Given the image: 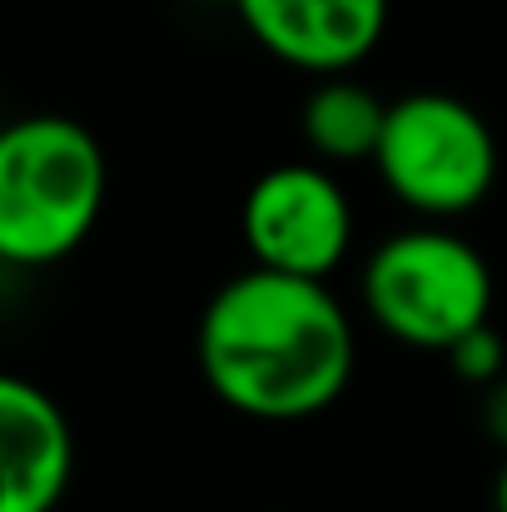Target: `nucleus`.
<instances>
[{
    "label": "nucleus",
    "mask_w": 507,
    "mask_h": 512,
    "mask_svg": "<svg viewBox=\"0 0 507 512\" xmlns=\"http://www.w3.org/2000/svg\"><path fill=\"white\" fill-rule=\"evenodd\" d=\"M75 443L60 403L30 378H0V512H55Z\"/></svg>",
    "instance_id": "obj_7"
},
{
    "label": "nucleus",
    "mask_w": 507,
    "mask_h": 512,
    "mask_svg": "<svg viewBox=\"0 0 507 512\" xmlns=\"http://www.w3.org/2000/svg\"><path fill=\"white\" fill-rule=\"evenodd\" d=\"M448 363H453V373H458L463 383L493 388V383L507 378V343L493 324H483V329H473L463 343L448 348Z\"/></svg>",
    "instance_id": "obj_9"
},
{
    "label": "nucleus",
    "mask_w": 507,
    "mask_h": 512,
    "mask_svg": "<svg viewBox=\"0 0 507 512\" xmlns=\"http://www.w3.org/2000/svg\"><path fill=\"white\" fill-rule=\"evenodd\" d=\"M483 428H488V438L498 448H507V378L483 388Z\"/></svg>",
    "instance_id": "obj_10"
},
{
    "label": "nucleus",
    "mask_w": 507,
    "mask_h": 512,
    "mask_svg": "<svg viewBox=\"0 0 507 512\" xmlns=\"http://www.w3.org/2000/svg\"><path fill=\"white\" fill-rule=\"evenodd\" d=\"M105 204V155L80 120L25 115L0 135V259L55 264L75 254Z\"/></svg>",
    "instance_id": "obj_2"
},
{
    "label": "nucleus",
    "mask_w": 507,
    "mask_h": 512,
    "mask_svg": "<svg viewBox=\"0 0 507 512\" xmlns=\"http://www.w3.org/2000/svg\"><path fill=\"white\" fill-rule=\"evenodd\" d=\"M239 229L254 269L324 284L353 244V204L329 170L289 160L264 170L239 209Z\"/></svg>",
    "instance_id": "obj_5"
},
{
    "label": "nucleus",
    "mask_w": 507,
    "mask_h": 512,
    "mask_svg": "<svg viewBox=\"0 0 507 512\" xmlns=\"http://www.w3.org/2000/svg\"><path fill=\"white\" fill-rule=\"evenodd\" d=\"M304 140L319 160L329 165H358L373 160L383 145V125H388V105L353 75L319 80L304 100Z\"/></svg>",
    "instance_id": "obj_8"
},
{
    "label": "nucleus",
    "mask_w": 507,
    "mask_h": 512,
    "mask_svg": "<svg viewBox=\"0 0 507 512\" xmlns=\"http://www.w3.org/2000/svg\"><path fill=\"white\" fill-rule=\"evenodd\" d=\"M498 512H507V458H503V473H498V493H493Z\"/></svg>",
    "instance_id": "obj_11"
},
{
    "label": "nucleus",
    "mask_w": 507,
    "mask_h": 512,
    "mask_svg": "<svg viewBox=\"0 0 507 512\" xmlns=\"http://www.w3.org/2000/svg\"><path fill=\"white\" fill-rule=\"evenodd\" d=\"M353 324L329 284L244 269L199 314V368L244 418L304 423L353 378Z\"/></svg>",
    "instance_id": "obj_1"
},
{
    "label": "nucleus",
    "mask_w": 507,
    "mask_h": 512,
    "mask_svg": "<svg viewBox=\"0 0 507 512\" xmlns=\"http://www.w3.org/2000/svg\"><path fill=\"white\" fill-rule=\"evenodd\" d=\"M249 35L284 65L319 80L348 75L373 55L388 25V0H234Z\"/></svg>",
    "instance_id": "obj_6"
},
{
    "label": "nucleus",
    "mask_w": 507,
    "mask_h": 512,
    "mask_svg": "<svg viewBox=\"0 0 507 512\" xmlns=\"http://www.w3.org/2000/svg\"><path fill=\"white\" fill-rule=\"evenodd\" d=\"M363 309L388 339L448 353L493 319V269L448 224H413L368 254Z\"/></svg>",
    "instance_id": "obj_3"
},
{
    "label": "nucleus",
    "mask_w": 507,
    "mask_h": 512,
    "mask_svg": "<svg viewBox=\"0 0 507 512\" xmlns=\"http://www.w3.org/2000/svg\"><path fill=\"white\" fill-rule=\"evenodd\" d=\"M373 170L428 224L478 209L498 179V140L488 120L443 90H413L388 105Z\"/></svg>",
    "instance_id": "obj_4"
}]
</instances>
